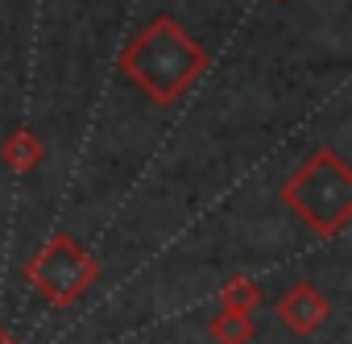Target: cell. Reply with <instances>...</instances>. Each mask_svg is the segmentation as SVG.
Returning <instances> with one entry per match:
<instances>
[{"instance_id":"6da1fadb","label":"cell","mask_w":352,"mask_h":344,"mask_svg":"<svg viewBox=\"0 0 352 344\" xmlns=\"http://www.w3.org/2000/svg\"><path fill=\"white\" fill-rule=\"evenodd\" d=\"M0 344H9V340H0Z\"/></svg>"}]
</instances>
